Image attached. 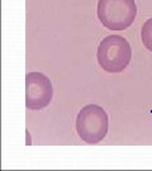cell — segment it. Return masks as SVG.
I'll return each instance as SVG.
<instances>
[{
    "label": "cell",
    "mask_w": 152,
    "mask_h": 171,
    "mask_svg": "<svg viewBox=\"0 0 152 171\" xmlns=\"http://www.w3.org/2000/svg\"><path fill=\"white\" fill-rule=\"evenodd\" d=\"M96 58L99 66L105 72L119 74L128 67L132 58V48L124 37L110 34L99 43Z\"/></svg>",
    "instance_id": "obj_1"
},
{
    "label": "cell",
    "mask_w": 152,
    "mask_h": 171,
    "mask_svg": "<svg viewBox=\"0 0 152 171\" xmlns=\"http://www.w3.org/2000/svg\"><path fill=\"white\" fill-rule=\"evenodd\" d=\"M96 14L109 31L119 32L132 25L137 15L134 0H99Z\"/></svg>",
    "instance_id": "obj_3"
},
{
    "label": "cell",
    "mask_w": 152,
    "mask_h": 171,
    "mask_svg": "<svg viewBox=\"0 0 152 171\" xmlns=\"http://www.w3.org/2000/svg\"><path fill=\"white\" fill-rule=\"evenodd\" d=\"M141 40L143 46L152 52V18L147 19L141 29Z\"/></svg>",
    "instance_id": "obj_5"
},
{
    "label": "cell",
    "mask_w": 152,
    "mask_h": 171,
    "mask_svg": "<svg viewBox=\"0 0 152 171\" xmlns=\"http://www.w3.org/2000/svg\"><path fill=\"white\" fill-rule=\"evenodd\" d=\"M53 98V88L48 76L33 71L25 76V106L31 110H41L49 105Z\"/></svg>",
    "instance_id": "obj_4"
},
{
    "label": "cell",
    "mask_w": 152,
    "mask_h": 171,
    "mask_svg": "<svg viewBox=\"0 0 152 171\" xmlns=\"http://www.w3.org/2000/svg\"><path fill=\"white\" fill-rule=\"evenodd\" d=\"M109 129V117L104 108L98 104H87L77 114L76 132L85 143L101 142Z\"/></svg>",
    "instance_id": "obj_2"
}]
</instances>
